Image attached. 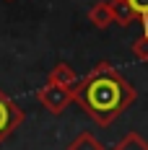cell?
Returning a JSON list of instances; mask_svg holds the SVG:
<instances>
[{
  "label": "cell",
  "mask_w": 148,
  "mask_h": 150,
  "mask_svg": "<svg viewBox=\"0 0 148 150\" xmlns=\"http://www.w3.org/2000/svg\"><path fill=\"white\" fill-rule=\"evenodd\" d=\"M21 122H24V109L0 88V142H5V137L13 135V129Z\"/></svg>",
  "instance_id": "3"
},
{
  "label": "cell",
  "mask_w": 148,
  "mask_h": 150,
  "mask_svg": "<svg viewBox=\"0 0 148 150\" xmlns=\"http://www.w3.org/2000/svg\"><path fill=\"white\" fill-rule=\"evenodd\" d=\"M130 52H133V57L138 62H148V31H143V34L133 42Z\"/></svg>",
  "instance_id": "10"
},
{
  "label": "cell",
  "mask_w": 148,
  "mask_h": 150,
  "mask_svg": "<svg viewBox=\"0 0 148 150\" xmlns=\"http://www.w3.org/2000/svg\"><path fill=\"white\" fill-rule=\"evenodd\" d=\"M36 101L44 106L49 114L60 117L68 106L73 104V88H62V86H52V83H47L44 88L36 91Z\"/></svg>",
  "instance_id": "2"
},
{
  "label": "cell",
  "mask_w": 148,
  "mask_h": 150,
  "mask_svg": "<svg viewBox=\"0 0 148 150\" xmlns=\"http://www.w3.org/2000/svg\"><path fill=\"white\" fill-rule=\"evenodd\" d=\"M130 5V11L135 13V18L140 21L143 31H148V0H125Z\"/></svg>",
  "instance_id": "9"
},
{
  "label": "cell",
  "mask_w": 148,
  "mask_h": 150,
  "mask_svg": "<svg viewBox=\"0 0 148 150\" xmlns=\"http://www.w3.org/2000/svg\"><path fill=\"white\" fill-rule=\"evenodd\" d=\"M5 3H13V0H5Z\"/></svg>",
  "instance_id": "11"
},
{
  "label": "cell",
  "mask_w": 148,
  "mask_h": 150,
  "mask_svg": "<svg viewBox=\"0 0 148 150\" xmlns=\"http://www.w3.org/2000/svg\"><path fill=\"white\" fill-rule=\"evenodd\" d=\"M135 86L109 62L94 65L91 73H86L73 88V101L99 127H109L114 119H119L135 104Z\"/></svg>",
  "instance_id": "1"
},
{
  "label": "cell",
  "mask_w": 148,
  "mask_h": 150,
  "mask_svg": "<svg viewBox=\"0 0 148 150\" xmlns=\"http://www.w3.org/2000/svg\"><path fill=\"white\" fill-rule=\"evenodd\" d=\"M89 23L94 29H109V23H114V3L112 0L94 3L89 11Z\"/></svg>",
  "instance_id": "4"
},
{
  "label": "cell",
  "mask_w": 148,
  "mask_h": 150,
  "mask_svg": "<svg viewBox=\"0 0 148 150\" xmlns=\"http://www.w3.org/2000/svg\"><path fill=\"white\" fill-rule=\"evenodd\" d=\"M112 150H148V142L138 135V132H130V135L122 137V140H119Z\"/></svg>",
  "instance_id": "8"
},
{
  "label": "cell",
  "mask_w": 148,
  "mask_h": 150,
  "mask_svg": "<svg viewBox=\"0 0 148 150\" xmlns=\"http://www.w3.org/2000/svg\"><path fill=\"white\" fill-rule=\"evenodd\" d=\"M65 150H107V148H104L91 132H78V135L68 142V148H65Z\"/></svg>",
  "instance_id": "6"
},
{
  "label": "cell",
  "mask_w": 148,
  "mask_h": 150,
  "mask_svg": "<svg viewBox=\"0 0 148 150\" xmlns=\"http://www.w3.org/2000/svg\"><path fill=\"white\" fill-rule=\"evenodd\" d=\"M78 80H81L78 73L73 70V65H68V62H57V65L52 67L49 78H47V83H52V86H62V88H75Z\"/></svg>",
  "instance_id": "5"
},
{
  "label": "cell",
  "mask_w": 148,
  "mask_h": 150,
  "mask_svg": "<svg viewBox=\"0 0 148 150\" xmlns=\"http://www.w3.org/2000/svg\"><path fill=\"white\" fill-rule=\"evenodd\" d=\"M112 3H114V23H119V26L127 29V26H133L135 21H138L135 13L130 11V5H127L125 0H112Z\"/></svg>",
  "instance_id": "7"
}]
</instances>
